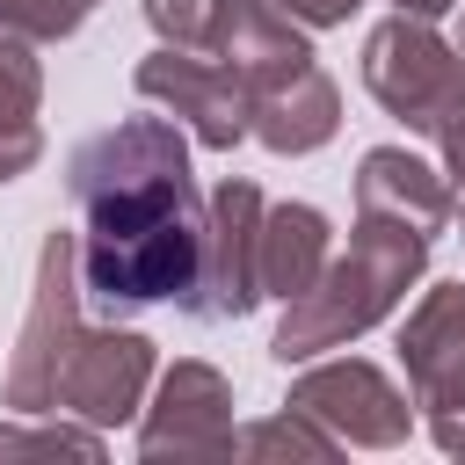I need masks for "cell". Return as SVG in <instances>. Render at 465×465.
Here are the masks:
<instances>
[{"label": "cell", "instance_id": "obj_3", "mask_svg": "<svg viewBox=\"0 0 465 465\" xmlns=\"http://www.w3.org/2000/svg\"><path fill=\"white\" fill-rule=\"evenodd\" d=\"M203 51L225 58L232 80L247 87V131L269 153H320L341 131V94L312 58L305 29L276 0H218Z\"/></svg>", "mask_w": 465, "mask_h": 465}, {"label": "cell", "instance_id": "obj_10", "mask_svg": "<svg viewBox=\"0 0 465 465\" xmlns=\"http://www.w3.org/2000/svg\"><path fill=\"white\" fill-rule=\"evenodd\" d=\"M160 356L145 334L131 327H80L65 371H58V407L51 414H80L87 429H116L145 407V385H153Z\"/></svg>", "mask_w": 465, "mask_h": 465}, {"label": "cell", "instance_id": "obj_5", "mask_svg": "<svg viewBox=\"0 0 465 465\" xmlns=\"http://www.w3.org/2000/svg\"><path fill=\"white\" fill-rule=\"evenodd\" d=\"M80 327H87L80 320V240L44 232L36 291H29V312H22V334H15V356H7V378H0L7 414H51L58 407V371H65Z\"/></svg>", "mask_w": 465, "mask_h": 465}, {"label": "cell", "instance_id": "obj_18", "mask_svg": "<svg viewBox=\"0 0 465 465\" xmlns=\"http://www.w3.org/2000/svg\"><path fill=\"white\" fill-rule=\"evenodd\" d=\"M291 22H305V29H334V22H349L363 0H276Z\"/></svg>", "mask_w": 465, "mask_h": 465}, {"label": "cell", "instance_id": "obj_13", "mask_svg": "<svg viewBox=\"0 0 465 465\" xmlns=\"http://www.w3.org/2000/svg\"><path fill=\"white\" fill-rule=\"evenodd\" d=\"M44 153V65L22 36H0V182L29 174Z\"/></svg>", "mask_w": 465, "mask_h": 465}, {"label": "cell", "instance_id": "obj_6", "mask_svg": "<svg viewBox=\"0 0 465 465\" xmlns=\"http://www.w3.org/2000/svg\"><path fill=\"white\" fill-rule=\"evenodd\" d=\"M262 189L225 174L203 203V247H196V276L182 291L189 320H240L262 305Z\"/></svg>", "mask_w": 465, "mask_h": 465}, {"label": "cell", "instance_id": "obj_17", "mask_svg": "<svg viewBox=\"0 0 465 465\" xmlns=\"http://www.w3.org/2000/svg\"><path fill=\"white\" fill-rule=\"evenodd\" d=\"M211 15H218V0H145L153 36L174 44V51H203L211 44Z\"/></svg>", "mask_w": 465, "mask_h": 465}, {"label": "cell", "instance_id": "obj_9", "mask_svg": "<svg viewBox=\"0 0 465 465\" xmlns=\"http://www.w3.org/2000/svg\"><path fill=\"white\" fill-rule=\"evenodd\" d=\"M131 80H138V94H145V102H160L174 124H189V138H196V145L232 153V145L247 138V87L232 80V65H225V58L160 44L153 58H138V73H131Z\"/></svg>", "mask_w": 465, "mask_h": 465}, {"label": "cell", "instance_id": "obj_4", "mask_svg": "<svg viewBox=\"0 0 465 465\" xmlns=\"http://www.w3.org/2000/svg\"><path fill=\"white\" fill-rule=\"evenodd\" d=\"M363 87L378 94L385 116L436 138L443 182L465 189V51H450L436 36V22L392 15L363 36Z\"/></svg>", "mask_w": 465, "mask_h": 465}, {"label": "cell", "instance_id": "obj_15", "mask_svg": "<svg viewBox=\"0 0 465 465\" xmlns=\"http://www.w3.org/2000/svg\"><path fill=\"white\" fill-rule=\"evenodd\" d=\"M102 0H0V36H22V44H58L73 36Z\"/></svg>", "mask_w": 465, "mask_h": 465}, {"label": "cell", "instance_id": "obj_2", "mask_svg": "<svg viewBox=\"0 0 465 465\" xmlns=\"http://www.w3.org/2000/svg\"><path fill=\"white\" fill-rule=\"evenodd\" d=\"M450 218V182L443 167L414 160L407 145H371L356 160V225H349V254L327 262L312 276V291H298L276 320L269 356L276 363H312L327 349H349L356 334H371L407 283L429 269V247Z\"/></svg>", "mask_w": 465, "mask_h": 465}, {"label": "cell", "instance_id": "obj_1", "mask_svg": "<svg viewBox=\"0 0 465 465\" xmlns=\"http://www.w3.org/2000/svg\"><path fill=\"white\" fill-rule=\"evenodd\" d=\"M80 291L109 312L182 305L203 247V196L174 116H124L73 145Z\"/></svg>", "mask_w": 465, "mask_h": 465}, {"label": "cell", "instance_id": "obj_7", "mask_svg": "<svg viewBox=\"0 0 465 465\" xmlns=\"http://www.w3.org/2000/svg\"><path fill=\"white\" fill-rule=\"evenodd\" d=\"M400 363L414 385V407L429 414V436L465 458V283L421 291V305L400 327Z\"/></svg>", "mask_w": 465, "mask_h": 465}, {"label": "cell", "instance_id": "obj_14", "mask_svg": "<svg viewBox=\"0 0 465 465\" xmlns=\"http://www.w3.org/2000/svg\"><path fill=\"white\" fill-rule=\"evenodd\" d=\"M232 458H305V465H327V458H341V443L312 414L283 407V414H269L254 429H232Z\"/></svg>", "mask_w": 465, "mask_h": 465}, {"label": "cell", "instance_id": "obj_19", "mask_svg": "<svg viewBox=\"0 0 465 465\" xmlns=\"http://www.w3.org/2000/svg\"><path fill=\"white\" fill-rule=\"evenodd\" d=\"M392 7H400V15H421V22H436V15H450L458 0H392Z\"/></svg>", "mask_w": 465, "mask_h": 465}, {"label": "cell", "instance_id": "obj_11", "mask_svg": "<svg viewBox=\"0 0 465 465\" xmlns=\"http://www.w3.org/2000/svg\"><path fill=\"white\" fill-rule=\"evenodd\" d=\"M138 458H232V385L218 363H174L138 407Z\"/></svg>", "mask_w": 465, "mask_h": 465}, {"label": "cell", "instance_id": "obj_16", "mask_svg": "<svg viewBox=\"0 0 465 465\" xmlns=\"http://www.w3.org/2000/svg\"><path fill=\"white\" fill-rule=\"evenodd\" d=\"M0 458H102V429H7L0 421Z\"/></svg>", "mask_w": 465, "mask_h": 465}, {"label": "cell", "instance_id": "obj_12", "mask_svg": "<svg viewBox=\"0 0 465 465\" xmlns=\"http://www.w3.org/2000/svg\"><path fill=\"white\" fill-rule=\"evenodd\" d=\"M327 269V218L312 203H269L262 211V298H298Z\"/></svg>", "mask_w": 465, "mask_h": 465}, {"label": "cell", "instance_id": "obj_8", "mask_svg": "<svg viewBox=\"0 0 465 465\" xmlns=\"http://www.w3.org/2000/svg\"><path fill=\"white\" fill-rule=\"evenodd\" d=\"M283 407L312 414L334 443H356V450H392V443H407V429H414L407 392H400L378 363H363V356L312 363L305 378H291V400H283Z\"/></svg>", "mask_w": 465, "mask_h": 465}]
</instances>
